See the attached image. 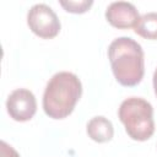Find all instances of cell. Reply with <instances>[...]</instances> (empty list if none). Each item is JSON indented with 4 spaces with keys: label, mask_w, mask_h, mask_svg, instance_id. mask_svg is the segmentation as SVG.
Instances as JSON below:
<instances>
[{
    "label": "cell",
    "mask_w": 157,
    "mask_h": 157,
    "mask_svg": "<svg viewBox=\"0 0 157 157\" xmlns=\"http://www.w3.org/2000/svg\"><path fill=\"white\" fill-rule=\"evenodd\" d=\"M108 58L117 81L126 87L140 83L145 74L141 45L130 37L115 38L108 47Z\"/></svg>",
    "instance_id": "obj_1"
},
{
    "label": "cell",
    "mask_w": 157,
    "mask_h": 157,
    "mask_svg": "<svg viewBox=\"0 0 157 157\" xmlns=\"http://www.w3.org/2000/svg\"><path fill=\"white\" fill-rule=\"evenodd\" d=\"M82 94L80 78L69 71L52 76L43 93V109L52 119H64L70 115Z\"/></svg>",
    "instance_id": "obj_2"
},
{
    "label": "cell",
    "mask_w": 157,
    "mask_h": 157,
    "mask_svg": "<svg viewBox=\"0 0 157 157\" xmlns=\"http://www.w3.org/2000/svg\"><path fill=\"white\" fill-rule=\"evenodd\" d=\"M118 117L124 124L126 134L135 141H146L155 132L153 108L144 98L124 99L119 107Z\"/></svg>",
    "instance_id": "obj_3"
},
{
    "label": "cell",
    "mask_w": 157,
    "mask_h": 157,
    "mask_svg": "<svg viewBox=\"0 0 157 157\" xmlns=\"http://www.w3.org/2000/svg\"><path fill=\"white\" fill-rule=\"evenodd\" d=\"M27 23L29 29L38 37L50 39L60 32V21L54 10L47 4L33 5L27 13Z\"/></svg>",
    "instance_id": "obj_4"
},
{
    "label": "cell",
    "mask_w": 157,
    "mask_h": 157,
    "mask_svg": "<svg viewBox=\"0 0 157 157\" xmlns=\"http://www.w3.org/2000/svg\"><path fill=\"white\" fill-rule=\"evenodd\" d=\"M9 115L16 121H27L33 118L37 112V101L34 94L26 88L12 91L6 101Z\"/></svg>",
    "instance_id": "obj_5"
},
{
    "label": "cell",
    "mask_w": 157,
    "mask_h": 157,
    "mask_svg": "<svg viewBox=\"0 0 157 157\" xmlns=\"http://www.w3.org/2000/svg\"><path fill=\"white\" fill-rule=\"evenodd\" d=\"M105 18L113 27L128 29L135 27L140 15L134 4L128 1H114L109 4L105 10Z\"/></svg>",
    "instance_id": "obj_6"
},
{
    "label": "cell",
    "mask_w": 157,
    "mask_h": 157,
    "mask_svg": "<svg viewBox=\"0 0 157 157\" xmlns=\"http://www.w3.org/2000/svg\"><path fill=\"white\" fill-rule=\"evenodd\" d=\"M87 135L96 142H107L110 141L114 135V128L109 119L105 117L98 115L92 118L86 126Z\"/></svg>",
    "instance_id": "obj_7"
},
{
    "label": "cell",
    "mask_w": 157,
    "mask_h": 157,
    "mask_svg": "<svg viewBox=\"0 0 157 157\" xmlns=\"http://www.w3.org/2000/svg\"><path fill=\"white\" fill-rule=\"evenodd\" d=\"M134 31L142 38L157 39V12H147L140 16Z\"/></svg>",
    "instance_id": "obj_8"
},
{
    "label": "cell",
    "mask_w": 157,
    "mask_h": 157,
    "mask_svg": "<svg viewBox=\"0 0 157 157\" xmlns=\"http://www.w3.org/2000/svg\"><path fill=\"white\" fill-rule=\"evenodd\" d=\"M59 4L67 12L83 13L92 6L93 1L92 0H60Z\"/></svg>",
    "instance_id": "obj_9"
},
{
    "label": "cell",
    "mask_w": 157,
    "mask_h": 157,
    "mask_svg": "<svg viewBox=\"0 0 157 157\" xmlns=\"http://www.w3.org/2000/svg\"><path fill=\"white\" fill-rule=\"evenodd\" d=\"M0 157H20L18 152L5 141L0 142Z\"/></svg>",
    "instance_id": "obj_10"
},
{
    "label": "cell",
    "mask_w": 157,
    "mask_h": 157,
    "mask_svg": "<svg viewBox=\"0 0 157 157\" xmlns=\"http://www.w3.org/2000/svg\"><path fill=\"white\" fill-rule=\"evenodd\" d=\"M152 80H153V90H155V93H156V96H157V69H156L155 72H153Z\"/></svg>",
    "instance_id": "obj_11"
}]
</instances>
